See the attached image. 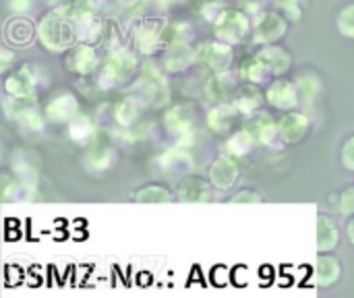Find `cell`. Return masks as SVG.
Wrapping results in <instances>:
<instances>
[{"label": "cell", "instance_id": "obj_1", "mask_svg": "<svg viewBox=\"0 0 354 298\" xmlns=\"http://www.w3.org/2000/svg\"><path fill=\"white\" fill-rule=\"evenodd\" d=\"M37 39L50 52H66L79 41L77 23L56 10L41 17L37 25Z\"/></svg>", "mask_w": 354, "mask_h": 298}, {"label": "cell", "instance_id": "obj_2", "mask_svg": "<svg viewBox=\"0 0 354 298\" xmlns=\"http://www.w3.org/2000/svg\"><path fill=\"white\" fill-rule=\"evenodd\" d=\"M137 68V56L129 50H116L108 52V56L100 62L95 71V81L100 89H114L122 83H127Z\"/></svg>", "mask_w": 354, "mask_h": 298}, {"label": "cell", "instance_id": "obj_3", "mask_svg": "<svg viewBox=\"0 0 354 298\" xmlns=\"http://www.w3.org/2000/svg\"><path fill=\"white\" fill-rule=\"evenodd\" d=\"M39 83L41 81L37 77V66L35 64H23V66L15 68L12 73H8L4 77V91L12 100L31 102L37 95Z\"/></svg>", "mask_w": 354, "mask_h": 298}, {"label": "cell", "instance_id": "obj_4", "mask_svg": "<svg viewBox=\"0 0 354 298\" xmlns=\"http://www.w3.org/2000/svg\"><path fill=\"white\" fill-rule=\"evenodd\" d=\"M214 29H216V37L234 46L245 41V37L251 31V23L249 17L239 10V8H224L220 12V17L214 21Z\"/></svg>", "mask_w": 354, "mask_h": 298}, {"label": "cell", "instance_id": "obj_5", "mask_svg": "<svg viewBox=\"0 0 354 298\" xmlns=\"http://www.w3.org/2000/svg\"><path fill=\"white\" fill-rule=\"evenodd\" d=\"M168 21L162 17H141V21L133 29V44L135 50L141 54H153L160 50L164 41V31H166Z\"/></svg>", "mask_w": 354, "mask_h": 298}, {"label": "cell", "instance_id": "obj_6", "mask_svg": "<svg viewBox=\"0 0 354 298\" xmlns=\"http://www.w3.org/2000/svg\"><path fill=\"white\" fill-rule=\"evenodd\" d=\"M195 54H197V62L214 73L228 71L232 64V58H234L232 46L222 39H209V41L199 44Z\"/></svg>", "mask_w": 354, "mask_h": 298}, {"label": "cell", "instance_id": "obj_7", "mask_svg": "<svg viewBox=\"0 0 354 298\" xmlns=\"http://www.w3.org/2000/svg\"><path fill=\"white\" fill-rule=\"evenodd\" d=\"M139 89H141V97L145 100V104L153 106V108L164 106L168 102V97H170L168 83L164 81L158 64H145Z\"/></svg>", "mask_w": 354, "mask_h": 298}, {"label": "cell", "instance_id": "obj_8", "mask_svg": "<svg viewBox=\"0 0 354 298\" xmlns=\"http://www.w3.org/2000/svg\"><path fill=\"white\" fill-rule=\"evenodd\" d=\"M100 62L102 60L97 56V50L93 48V44L87 41H77L73 48L66 50V58H64V66L79 77H87L95 73Z\"/></svg>", "mask_w": 354, "mask_h": 298}, {"label": "cell", "instance_id": "obj_9", "mask_svg": "<svg viewBox=\"0 0 354 298\" xmlns=\"http://www.w3.org/2000/svg\"><path fill=\"white\" fill-rule=\"evenodd\" d=\"M286 29H288V23L280 12L266 10L257 17L255 25H253V41L261 44V46H270V44L278 41L280 37H284Z\"/></svg>", "mask_w": 354, "mask_h": 298}, {"label": "cell", "instance_id": "obj_10", "mask_svg": "<svg viewBox=\"0 0 354 298\" xmlns=\"http://www.w3.org/2000/svg\"><path fill=\"white\" fill-rule=\"evenodd\" d=\"M266 97H268L270 106H274L276 110H282V112H290L301 104L297 83L286 81V79L272 81L266 89Z\"/></svg>", "mask_w": 354, "mask_h": 298}, {"label": "cell", "instance_id": "obj_11", "mask_svg": "<svg viewBox=\"0 0 354 298\" xmlns=\"http://www.w3.org/2000/svg\"><path fill=\"white\" fill-rule=\"evenodd\" d=\"M239 81H241V75L232 73L230 68L222 73H214L205 83V97L216 104L228 102L239 91Z\"/></svg>", "mask_w": 354, "mask_h": 298}, {"label": "cell", "instance_id": "obj_12", "mask_svg": "<svg viewBox=\"0 0 354 298\" xmlns=\"http://www.w3.org/2000/svg\"><path fill=\"white\" fill-rule=\"evenodd\" d=\"M193 62H197L195 50L187 44V39H176L166 46V52L162 56V68L166 73H180L187 71Z\"/></svg>", "mask_w": 354, "mask_h": 298}, {"label": "cell", "instance_id": "obj_13", "mask_svg": "<svg viewBox=\"0 0 354 298\" xmlns=\"http://www.w3.org/2000/svg\"><path fill=\"white\" fill-rule=\"evenodd\" d=\"M239 174H241L239 164H236L234 156H230V153L216 158L214 164L209 166V183H212V187H216L220 191L232 189L239 180Z\"/></svg>", "mask_w": 354, "mask_h": 298}, {"label": "cell", "instance_id": "obj_14", "mask_svg": "<svg viewBox=\"0 0 354 298\" xmlns=\"http://www.w3.org/2000/svg\"><path fill=\"white\" fill-rule=\"evenodd\" d=\"M4 37L8 44L17 46V48H25V46H31L33 39L37 37V25L23 17V15H17V17H10L4 25Z\"/></svg>", "mask_w": 354, "mask_h": 298}, {"label": "cell", "instance_id": "obj_15", "mask_svg": "<svg viewBox=\"0 0 354 298\" xmlns=\"http://www.w3.org/2000/svg\"><path fill=\"white\" fill-rule=\"evenodd\" d=\"M176 199L185 203H207L212 201V187L195 174H187L176 185Z\"/></svg>", "mask_w": 354, "mask_h": 298}, {"label": "cell", "instance_id": "obj_16", "mask_svg": "<svg viewBox=\"0 0 354 298\" xmlns=\"http://www.w3.org/2000/svg\"><path fill=\"white\" fill-rule=\"evenodd\" d=\"M278 127H280V137L284 143H299L307 137L309 129H311V120L307 114L303 112H288L284 114L280 120H278Z\"/></svg>", "mask_w": 354, "mask_h": 298}, {"label": "cell", "instance_id": "obj_17", "mask_svg": "<svg viewBox=\"0 0 354 298\" xmlns=\"http://www.w3.org/2000/svg\"><path fill=\"white\" fill-rule=\"evenodd\" d=\"M81 106L79 100L73 93H58L56 97L50 100V104L46 106V118L50 122H60L66 124L71 122L77 114H79Z\"/></svg>", "mask_w": 354, "mask_h": 298}, {"label": "cell", "instance_id": "obj_18", "mask_svg": "<svg viewBox=\"0 0 354 298\" xmlns=\"http://www.w3.org/2000/svg\"><path fill=\"white\" fill-rule=\"evenodd\" d=\"M234 106L239 110V114H245V116H255L259 114L263 102H268L266 93L259 89L257 83H247L243 87H239V91L234 93Z\"/></svg>", "mask_w": 354, "mask_h": 298}, {"label": "cell", "instance_id": "obj_19", "mask_svg": "<svg viewBox=\"0 0 354 298\" xmlns=\"http://www.w3.org/2000/svg\"><path fill=\"white\" fill-rule=\"evenodd\" d=\"M118 160V153L114 147L106 145V143H95L85 151V168L91 174H104L106 170H110L114 166V162Z\"/></svg>", "mask_w": 354, "mask_h": 298}, {"label": "cell", "instance_id": "obj_20", "mask_svg": "<svg viewBox=\"0 0 354 298\" xmlns=\"http://www.w3.org/2000/svg\"><path fill=\"white\" fill-rule=\"evenodd\" d=\"M160 166L164 170V174L168 176H187L193 170V158L189 156V151L185 147H174L168 149L166 153H162L160 158Z\"/></svg>", "mask_w": 354, "mask_h": 298}, {"label": "cell", "instance_id": "obj_21", "mask_svg": "<svg viewBox=\"0 0 354 298\" xmlns=\"http://www.w3.org/2000/svg\"><path fill=\"white\" fill-rule=\"evenodd\" d=\"M236 114H239V110H236L234 102H220V104H216L209 110V114H207V127L214 133H218V135L230 133V129H232V124L236 120Z\"/></svg>", "mask_w": 354, "mask_h": 298}, {"label": "cell", "instance_id": "obj_22", "mask_svg": "<svg viewBox=\"0 0 354 298\" xmlns=\"http://www.w3.org/2000/svg\"><path fill=\"white\" fill-rule=\"evenodd\" d=\"M164 127L174 137H180V135L189 133L191 127H193V108L189 104L172 106L164 116Z\"/></svg>", "mask_w": 354, "mask_h": 298}, {"label": "cell", "instance_id": "obj_23", "mask_svg": "<svg viewBox=\"0 0 354 298\" xmlns=\"http://www.w3.org/2000/svg\"><path fill=\"white\" fill-rule=\"evenodd\" d=\"M342 276V266L338 261V257L330 255V253H319L317 261H315V282L317 286H334Z\"/></svg>", "mask_w": 354, "mask_h": 298}, {"label": "cell", "instance_id": "obj_24", "mask_svg": "<svg viewBox=\"0 0 354 298\" xmlns=\"http://www.w3.org/2000/svg\"><path fill=\"white\" fill-rule=\"evenodd\" d=\"M145 106L147 104H145V100L141 95H129V97L120 100L118 106L114 108V120L122 129H129V127H133L139 120V116H141Z\"/></svg>", "mask_w": 354, "mask_h": 298}, {"label": "cell", "instance_id": "obj_25", "mask_svg": "<svg viewBox=\"0 0 354 298\" xmlns=\"http://www.w3.org/2000/svg\"><path fill=\"white\" fill-rule=\"evenodd\" d=\"M239 75L243 81L247 83H257V85H263V83H270V79H274L276 75L270 71V66L257 56L253 54L251 58H245L241 68H239Z\"/></svg>", "mask_w": 354, "mask_h": 298}, {"label": "cell", "instance_id": "obj_26", "mask_svg": "<svg viewBox=\"0 0 354 298\" xmlns=\"http://www.w3.org/2000/svg\"><path fill=\"white\" fill-rule=\"evenodd\" d=\"M340 243V232L336 222L330 216H319L317 218V251L319 253H330L338 247Z\"/></svg>", "mask_w": 354, "mask_h": 298}, {"label": "cell", "instance_id": "obj_27", "mask_svg": "<svg viewBox=\"0 0 354 298\" xmlns=\"http://www.w3.org/2000/svg\"><path fill=\"white\" fill-rule=\"evenodd\" d=\"M68 137L79 143V145H89L95 137H97V129L95 122L87 116V114H77L71 122H68Z\"/></svg>", "mask_w": 354, "mask_h": 298}, {"label": "cell", "instance_id": "obj_28", "mask_svg": "<svg viewBox=\"0 0 354 298\" xmlns=\"http://www.w3.org/2000/svg\"><path fill=\"white\" fill-rule=\"evenodd\" d=\"M257 56L270 66V71L278 77V75H282V73H286L288 68H290V64H292V58H290V54L284 50V48H280V46H263V50H259L257 52Z\"/></svg>", "mask_w": 354, "mask_h": 298}, {"label": "cell", "instance_id": "obj_29", "mask_svg": "<svg viewBox=\"0 0 354 298\" xmlns=\"http://www.w3.org/2000/svg\"><path fill=\"white\" fill-rule=\"evenodd\" d=\"M251 131L255 133L257 141L263 143V145H274L276 141H282V137H280V127H278V122H276L270 114L259 112L257 118H255L253 124H251Z\"/></svg>", "mask_w": 354, "mask_h": 298}, {"label": "cell", "instance_id": "obj_30", "mask_svg": "<svg viewBox=\"0 0 354 298\" xmlns=\"http://www.w3.org/2000/svg\"><path fill=\"white\" fill-rule=\"evenodd\" d=\"M102 46L108 52H116L127 48V35L118 23L116 17H106L104 19V27H102Z\"/></svg>", "mask_w": 354, "mask_h": 298}, {"label": "cell", "instance_id": "obj_31", "mask_svg": "<svg viewBox=\"0 0 354 298\" xmlns=\"http://www.w3.org/2000/svg\"><path fill=\"white\" fill-rule=\"evenodd\" d=\"M259 141H257V137H255V133L249 129H243V131H236V133H232V137L226 141V151L230 153V156H234V158H241V156H247L255 145H257Z\"/></svg>", "mask_w": 354, "mask_h": 298}, {"label": "cell", "instance_id": "obj_32", "mask_svg": "<svg viewBox=\"0 0 354 298\" xmlns=\"http://www.w3.org/2000/svg\"><path fill=\"white\" fill-rule=\"evenodd\" d=\"M21 102L23 100H17V110L10 116L29 131H44V116L39 114V110L35 106H21Z\"/></svg>", "mask_w": 354, "mask_h": 298}, {"label": "cell", "instance_id": "obj_33", "mask_svg": "<svg viewBox=\"0 0 354 298\" xmlns=\"http://www.w3.org/2000/svg\"><path fill=\"white\" fill-rule=\"evenodd\" d=\"M297 87H299L301 104H309V102H313L319 95V91H322V79L317 75H313V73H303L297 79Z\"/></svg>", "mask_w": 354, "mask_h": 298}, {"label": "cell", "instance_id": "obj_34", "mask_svg": "<svg viewBox=\"0 0 354 298\" xmlns=\"http://www.w3.org/2000/svg\"><path fill=\"white\" fill-rule=\"evenodd\" d=\"M135 201H139V203H168L170 191L162 185H145L135 193Z\"/></svg>", "mask_w": 354, "mask_h": 298}, {"label": "cell", "instance_id": "obj_35", "mask_svg": "<svg viewBox=\"0 0 354 298\" xmlns=\"http://www.w3.org/2000/svg\"><path fill=\"white\" fill-rule=\"evenodd\" d=\"M87 4H89V8H91L97 17H102V19H106V17H116L118 10H120V0H87Z\"/></svg>", "mask_w": 354, "mask_h": 298}, {"label": "cell", "instance_id": "obj_36", "mask_svg": "<svg viewBox=\"0 0 354 298\" xmlns=\"http://www.w3.org/2000/svg\"><path fill=\"white\" fill-rule=\"evenodd\" d=\"M338 29L344 37H354V4H348L338 15Z\"/></svg>", "mask_w": 354, "mask_h": 298}, {"label": "cell", "instance_id": "obj_37", "mask_svg": "<svg viewBox=\"0 0 354 298\" xmlns=\"http://www.w3.org/2000/svg\"><path fill=\"white\" fill-rule=\"evenodd\" d=\"M330 199H334V201H336L338 209H340L344 216H354V187L344 189L340 195H336V197H330Z\"/></svg>", "mask_w": 354, "mask_h": 298}, {"label": "cell", "instance_id": "obj_38", "mask_svg": "<svg viewBox=\"0 0 354 298\" xmlns=\"http://www.w3.org/2000/svg\"><path fill=\"white\" fill-rule=\"evenodd\" d=\"M340 160H342V166L346 170H353L354 172V135L344 141L342 151H340Z\"/></svg>", "mask_w": 354, "mask_h": 298}, {"label": "cell", "instance_id": "obj_39", "mask_svg": "<svg viewBox=\"0 0 354 298\" xmlns=\"http://www.w3.org/2000/svg\"><path fill=\"white\" fill-rule=\"evenodd\" d=\"M282 10L290 19H301L303 17V6L301 0H282Z\"/></svg>", "mask_w": 354, "mask_h": 298}, {"label": "cell", "instance_id": "obj_40", "mask_svg": "<svg viewBox=\"0 0 354 298\" xmlns=\"http://www.w3.org/2000/svg\"><path fill=\"white\" fill-rule=\"evenodd\" d=\"M232 203H261L263 199H261V195L259 193H255V191H249V189H245V191H241V193H236L232 199H230Z\"/></svg>", "mask_w": 354, "mask_h": 298}, {"label": "cell", "instance_id": "obj_41", "mask_svg": "<svg viewBox=\"0 0 354 298\" xmlns=\"http://www.w3.org/2000/svg\"><path fill=\"white\" fill-rule=\"evenodd\" d=\"M33 6V0H8V8L15 15H25Z\"/></svg>", "mask_w": 354, "mask_h": 298}, {"label": "cell", "instance_id": "obj_42", "mask_svg": "<svg viewBox=\"0 0 354 298\" xmlns=\"http://www.w3.org/2000/svg\"><path fill=\"white\" fill-rule=\"evenodd\" d=\"M224 10V6H216V2H207L203 8H201V12H203V17L205 19H209V21H216L218 17H220V12Z\"/></svg>", "mask_w": 354, "mask_h": 298}, {"label": "cell", "instance_id": "obj_43", "mask_svg": "<svg viewBox=\"0 0 354 298\" xmlns=\"http://www.w3.org/2000/svg\"><path fill=\"white\" fill-rule=\"evenodd\" d=\"M15 58H17V56H15V52H12V50H8V48L0 50V71H2V73H6V71H8V66H10V62H12Z\"/></svg>", "mask_w": 354, "mask_h": 298}, {"label": "cell", "instance_id": "obj_44", "mask_svg": "<svg viewBox=\"0 0 354 298\" xmlns=\"http://www.w3.org/2000/svg\"><path fill=\"white\" fill-rule=\"evenodd\" d=\"M346 232H348V241L354 245V216L351 218V222L346 224Z\"/></svg>", "mask_w": 354, "mask_h": 298}, {"label": "cell", "instance_id": "obj_45", "mask_svg": "<svg viewBox=\"0 0 354 298\" xmlns=\"http://www.w3.org/2000/svg\"><path fill=\"white\" fill-rule=\"evenodd\" d=\"M48 4H54V6H58V4H62V2H66V0H46Z\"/></svg>", "mask_w": 354, "mask_h": 298}, {"label": "cell", "instance_id": "obj_46", "mask_svg": "<svg viewBox=\"0 0 354 298\" xmlns=\"http://www.w3.org/2000/svg\"><path fill=\"white\" fill-rule=\"evenodd\" d=\"M158 2H166V0H158Z\"/></svg>", "mask_w": 354, "mask_h": 298}]
</instances>
